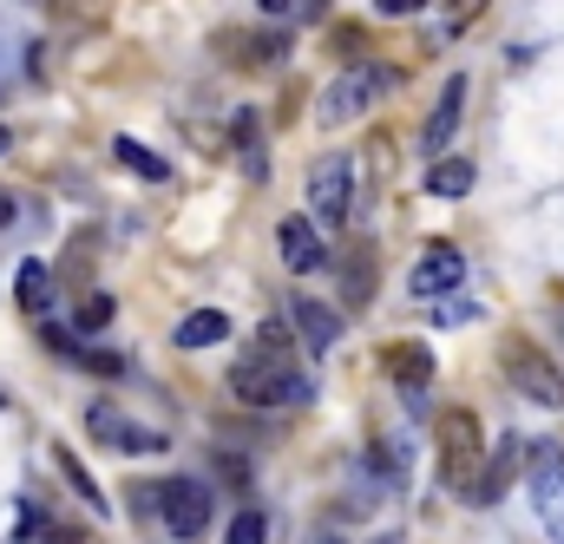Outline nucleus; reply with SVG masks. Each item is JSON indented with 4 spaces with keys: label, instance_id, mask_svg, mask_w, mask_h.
Here are the masks:
<instances>
[{
    "label": "nucleus",
    "instance_id": "nucleus-18",
    "mask_svg": "<svg viewBox=\"0 0 564 544\" xmlns=\"http://www.w3.org/2000/svg\"><path fill=\"white\" fill-rule=\"evenodd\" d=\"M46 13L66 26V33H93L106 20V0H46Z\"/></svg>",
    "mask_w": 564,
    "mask_h": 544
},
{
    "label": "nucleus",
    "instance_id": "nucleus-11",
    "mask_svg": "<svg viewBox=\"0 0 564 544\" xmlns=\"http://www.w3.org/2000/svg\"><path fill=\"white\" fill-rule=\"evenodd\" d=\"M466 282V250H453V243H433L421 263H414V275H408V289L421 295V302H433V295H453Z\"/></svg>",
    "mask_w": 564,
    "mask_h": 544
},
{
    "label": "nucleus",
    "instance_id": "nucleus-22",
    "mask_svg": "<svg viewBox=\"0 0 564 544\" xmlns=\"http://www.w3.org/2000/svg\"><path fill=\"white\" fill-rule=\"evenodd\" d=\"M479 13H486V0H446V13H440V46H446L466 20H479Z\"/></svg>",
    "mask_w": 564,
    "mask_h": 544
},
{
    "label": "nucleus",
    "instance_id": "nucleus-10",
    "mask_svg": "<svg viewBox=\"0 0 564 544\" xmlns=\"http://www.w3.org/2000/svg\"><path fill=\"white\" fill-rule=\"evenodd\" d=\"M276 250H282V270L289 275L328 270V243H322V230H315L308 217H282L276 224Z\"/></svg>",
    "mask_w": 564,
    "mask_h": 544
},
{
    "label": "nucleus",
    "instance_id": "nucleus-24",
    "mask_svg": "<svg viewBox=\"0 0 564 544\" xmlns=\"http://www.w3.org/2000/svg\"><path fill=\"white\" fill-rule=\"evenodd\" d=\"M270 20H315L322 13V0H257Z\"/></svg>",
    "mask_w": 564,
    "mask_h": 544
},
{
    "label": "nucleus",
    "instance_id": "nucleus-32",
    "mask_svg": "<svg viewBox=\"0 0 564 544\" xmlns=\"http://www.w3.org/2000/svg\"><path fill=\"white\" fill-rule=\"evenodd\" d=\"M7 144H13V132H7V126H0V157H7Z\"/></svg>",
    "mask_w": 564,
    "mask_h": 544
},
{
    "label": "nucleus",
    "instance_id": "nucleus-25",
    "mask_svg": "<svg viewBox=\"0 0 564 544\" xmlns=\"http://www.w3.org/2000/svg\"><path fill=\"white\" fill-rule=\"evenodd\" d=\"M79 368H93V374H126V355H112V348H79Z\"/></svg>",
    "mask_w": 564,
    "mask_h": 544
},
{
    "label": "nucleus",
    "instance_id": "nucleus-1",
    "mask_svg": "<svg viewBox=\"0 0 564 544\" xmlns=\"http://www.w3.org/2000/svg\"><path fill=\"white\" fill-rule=\"evenodd\" d=\"M401 86V73L394 66H381V59H368V66H348L341 79H328V93L315 99V126H348V119H361L381 93H394Z\"/></svg>",
    "mask_w": 564,
    "mask_h": 544
},
{
    "label": "nucleus",
    "instance_id": "nucleus-27",
    "mask_svg": "<svg viewBox=\"0 0 564 544\" xmlns=\"http://www.w3.org/2000/svg\"><path fill=\"white\" fill-rule=\"evenodd\" d=\"M426 0H375V13H388V20H401V13H421Z\"/></svg>",
    "mask_w": 564,
    "mask_h": 544
},
{
    "label": "nucleus",
    "instance_id": "nucleus-13",
    "mask_svg": "<svg viewBox=\"0 0 564 544\" xmlns=\"http://www.w3.org/2000/svg\"><path fill=\"white\" fill-rule=\"evenodd\" d=\"M381 361H388V381H394V388L408 394V407H421L426 388H433V355H426L421 341H394V348H388Z\"/></svg>",
    "mask_w": 564,
    "mask_h": 544
},
{
    "label": "nucleus",
    "instance_id": "nucleus-23",
    "mask_svg": "<svg viewBox=\"0 0 564 544\" xmlns=\"http://www.w3.org/2000/svg\"><path fill=\"white\" fill-rule=\"evenodd\" d=\"M230 544H270V519H263V512H237Z\"/></svg>",
    "mask_w": 564,
    "mask_h": 544
},
{
    "label": "nucleus",
    "instance_id": "nucleus-29",
    "mask_svg": "<svg viewBox=\"0 0 564 544\" xmlns=\"http://www.w3.org/2000/svg\"><path fill=\"white\" fill-rule=\"evenodd\" d=\"M7 224H13V197L0 191V230H7Z\"/></svg>",
    "mask_w": 564,
    "mask_h": 544
},
{
    "label": "nucleus",
    "instance_id": "nucleus-5",
    "mask_svg": "<svg viewBox=\"0 0 564 544\" xmlns=\"http://www.w3.org/2000/svg\"><path fill=\"white\" fill-rule=\"evenodd\" d=\"M499 368H506V381H512V388H519L532 407L564 413V368L545 355V348H532V341H506Z\"/></svg>",
    "mask_w": 564,
    "mask_h": 544
},
{
    "label": "nucleus",
    "instance_id": "nucleus-12",
    "mask_svg": "<svg viewBox=\"0 0 564 544\" xmlns=\"http://www.w3.org/2000/svg\"><path fill=\"white\" fill-rule=\"evenodd\" d=\"M86 433L93 439H106V446H119V453H164V433H151V426H132L119 407H86Z\"/></svg>",
    "mask_w": 564,
    "mask_h": 544
},
{
    "label": "nucleus",
    "instance_id": "nucleus-20",
    "mask_svg": "<svg viewBox=\"0 0 564 544\" xmlns=\"http://www.w3.org/2000/svg\"><path fill=\"white\" fill-rule=\"evenodd\" d=\"M53 459H59V472H66V486H73V492H79V499H86L93 512H106V492H99V479H93V472H86V466H79V459L66 453V446H59Z\"/></svg>",
    "mask_w": 564,
    "mask_h": 544
},
{
    "label": "nucleus",
    "instance_id": "nucleus-9",
    "mask_svg": "<svg viewBox=\"0 0 564 544\" xmlns=\"http://www.w3.org/2000/svg\"><path fill=\"white\" fill-rule=\"evenodd\" d=\"M532 505H539L545 532L564 544V453L558 446H539V459H532Z\"/></svg>",
    "mask_w": 564,
    "mask_h": 544
},
{
    "label": "nucleus",
    "instance_id": "nucleus-15",
    "mask_svg": "<svg viewBox=\"0 0 564 544\" xmlns=\"http://www.w3.org/2000/svg\"><path fill=\"white\" fill-rule=\"evenodd\" d=\"M184 355H197V348H217V341H230V315L224 308H191L184 322H177V335H171Z\"/></svg>",
    "mask_w": 564,
    "mask_h": 544
},
{
    "label": "nucleus",
    "instance_id": "nucleus-21",
    "mask_svg": "<svg viewBox=\"0 0 564 544\" xmlns=\"http://www.w3.org/2000/svg\"><path fill=\"white\" fill-rule=\"evenodd\" d=\"M112 315H119V302H112L106 289H99V295H86V302H79V335H99Z\"/></svg>",
    "mask_w": 564,
    "mask_h": 544
},
{
    "label": "nucleus",
    "instance_id": "nucleus-3",
    "mask_svg": "<svg viewBox=\"0 0 564 544\" xmlns=\"http://www.w3.org/2000/svg\"><path fill=\"white\" fill-rule=\"evenodd\" d=\"M144 505H158V519H164V532L177 544H197L204 532H210V486L204 479H158L151 492H139Z\"/></svg>",
    "mask_w": 564,
    "mask_h": 544
},
{
    "label": "nucleus",
    "instance_id": "nucleus-16",
    "mask_svg": "<svg viewBox=\"0 0 564 544\" xmlns=\"http://www.w3.org/2000/svg\"><path fill=\"white\" fill-rule=\"evenodd\" d=\"M525 453H532V446H525V439H519V433H506V439H499V446H492V466H486V479H479V486H473V499H486V505H492V499H499V492H506V479H512V472H519V459H525Z\"/></svg>",
    "mask_w": 564,
    "mask_h": 544
},
{
    "label": "nucleus",
    "instance_id": "nucleus-8",
    "mask_svg": "<svg viewBox=\"0 0 564 544\" xmlns=\"http://www.w3.org/2000/svg\"><path fill=\"white\" fill-rule=\"evenodd\" d=\"M289 335L308 348V355H328L335 341H341V315L328 308V302H315V295H289Z\"/></svg>",
    "mask_w": 564,
    "mask_h": 544
},
{
    "label": "nucleus",
    "instance_id": "nucleus-7",
    "mask_svg": "<svg viewBox=\"0 0 564 544\" xmlns=\"http://www.w3.org/2000/svg\"><path fill=\"white\" fill-rule=\"evenodd\" d=\"M466 73H453L446 86H440V99H433V112H426V126H421V157L433 164V157H446V144H453V132H459V119H466Z\"/></svg>",
    "mask_w": 564,
    "mask_h": 544
},
{
    "label": "nucleus",
    "instance_id": "nucleus-17",
    "mask_svg": "<svg viewBox=\"0 0 564 544\" xmlns=\"http://www.w3.org/2000/svg\"><path fill=\"white\" fill-rule=\"evenodd\" d=\"M112 157H119L126 171H139L144 184H164V177H171V164H164L158 151H144L139 138H112Z\"/></svg>",
    "mask_w": 564,
    "mask_h": 544
},
{
    "label": "nucleus",
    "instance_id": "nucleus-28",
    "mask_svg": "<svg viewBox=\"0 0 564 544\" xmlns=\"http://www.w3.org/2000/svg\"><path fill=\"white\" fill-rule=\"evenodd\" d=\"M46 544H86L79 532H46Z\"/></svg>",
    "mask_w": 564,
    "mask_h": 544
},
{
    "label": "nucleus",
    "instance_id": "nucleus-19",
    "mask_svg": "<svg viewBox=\"0 0 564 544\" xmlns=\"http://www.w3.org/2000/svg\"><path fill=\"white\" fill-rule=\"evenodd\" d=\"M20 308L26 315H46L53 308V275H46V263H20Z\"/></svg>",
    "mask_w": 564,
    "mask_h": 544
},
{
    "label": "nucleus",
    "instance_id": "nucleus-31",
    "mask_svg": "<svg viewBox=\"0 0 564 544\" xmlns=\"http://www.w3.org/2000/svg\"><path fill=\"white\" fill-rule=\"evenodd\" d=\"M375 544H408V538H401V532H381V538H375Z\"/></svg>",
    "mask_w": 564,
    "mask_h": 544
},
{
    "label": "nucleus",
    "instance_id": "nucleus-2",
    "mask_svg": "<svg viewBox=\"0 0 564 544\" xmlns=\"http://www.w3.org/2000/svg\"><path fill=\"white\" fill-rule=\"evenodd\" d=\"M433 446H440V479L453 486V492H473L479 486V446H486V433H479V420L473 407H446L433 420Z\"/></svg>",
    "mask_w": 564,
    "mask_h": 544
},
{
    "label": "nucleus",
    "instance_id": "nucleus-6",
    "mask_svg": "<svg viewBox=\"0 0 564 544\" xmlns=\"http://www.w3.org/2000/svg\"><path fill=\"white\" fill-rule=\"evenodd\" d=\"M230 394H237L243 407H302V401H315L308 374L270 368V361H237V368H230Z\"/></svg>",
    "mask_w": 564,
    "mask_h": 544
},
{
    "label": "nucleus",
    "instance_id": "nucleus-26",
    "mask_svg": "<svg viewBox=\"0 0 564 544\" xmlns=\"http://www.w3.org/2000/svg\"><path fill=\"white\" fill-rule=\"evenodd\" d=\"M473 315H479V308H473L466 295H446V302H440V322H446V328H459V322H473Z\"/></svg>",
    "mask_w": 564,
    "mask_h": 544
},
{
    "label": "nucleus",
    "instance_id": "nucleus-4",
    "mask_svg": "<svg viewBox=\"0 0 564 544\" xmlns=\"http://www.w3.org/2000/svg\"><path fill=\"white\" fill-rule=\"evenodd\" d=\"M302 197H308V217H315V224L341 230V224L355 217V157H348V151L315 157L308 177H302Z\"/></svg>",
    "mask_w": 564,
    "mask_h": 544
},
{
    "label": "nucleus",
    "instance_id": "nucleus-14",
    "mask_svg": "<svg viewBox=\"0 0 564 544\" xmlns=\"http://www.w3.org/2000/svg\"><path fill=\"white\" fill-rule=\"evenodd\" d=\"M473 177H479V171H473V157H433V164H426V177H421V191H426V197H440V204H459V197L473 191Z\"/></svg>",
    "mask_w": 564,
    "mask_h": 544
},
{
    "label": "nucleus",
    "instance_id": "nucleus-30",
    "mask_svg": "<svg viewBox=\"0 0 564 544\" xmlns=\"http://www.w3.org/2000/svg\"><path fill=\"white\" fill-rule=\"evenodd\" d=\"M308 544H341V538H335V532H328V525H322V532H315V538H308Z\"/></svg>",
    "mask_w": 564,
    "mask_h": 544
}]
</instances>
